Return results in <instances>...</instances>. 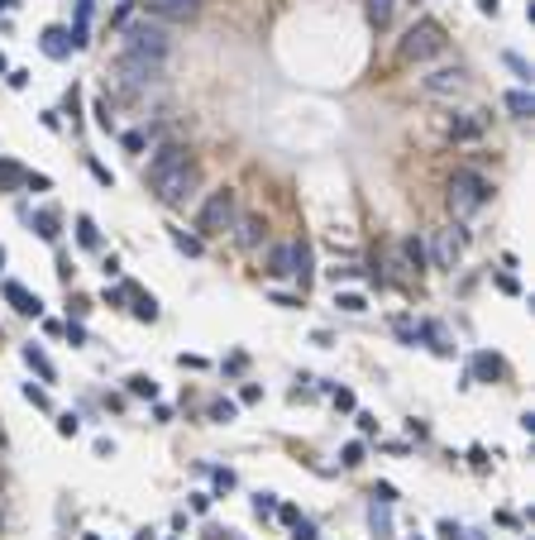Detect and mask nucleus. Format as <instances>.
Returning <instances> with one entry per match:
<instances>
[{
    "label": "nucleus",
    "mask_w": 535,
    "mask_h": 540,
    "mask_svg": "<svg viewBox=\"0 0 535 540\" xmlns=\"http://www.w3.org/2000/svg\"><path fill=\"white\" fill-rule=\"evenodd\" d=\"M492 201V182L483 173H473V168H454L449 177V210H454V220H469L478 210Z\"/></svg>",
    "instance_id": "obj_1"
},
{
    "label": "nucleus",
    "mask_w": 535,
    "mask_h": 540,
    "mask_svg": "<svg viewBox=\"0 0 535 540\" xmlns=\"http://www.w3.org/2000/svg\"><path fill=\"white\" fill-rule=\"evenodd\" d=\"M444 48H449V34H444L440 19H416V24L402 34L397 58H402V63H430V58H440Z\"/></svg>",
    "instance_id": "obj_2"
},
{
    "label": "nucleus",
    "mask_w": 535,
    "mask_h": 540,
    "mask_svg": "<svg viewBox=\"0 0 535 540\" xmlns=\"http://www.w3.org/2000/svg\"><path fill=\"white\" fill-rule=\"evenodd\" d=\"M125 53L134 58H148V63H168V53H173V34L153 24V19H129L125 24Z\"/></svg>",
    "instance_id": "obj_3"
},
{
    "label": "nucleus",
    "mask_w": 535,
    "mask_h": 540,
    "mask_svg": "<svg viewBox=\"0 0 535 540\" xmlns=\"http://www.w3.org/2000/svg\"><path fill=\"white\" fill-rule=\"evenodd\" d=\"M239 220V201H235V191L220 187V191H210L205 196V206L201 215H196V225H201V235H230Z\"/></svg>",
    "instance_id": "obj_4"
},
{
    "label": "nucleus",
    "mask_w": 535,
    "mask_h": 540,
    "mask_svg": "<svg viewBox=\"0 0 535 540\" xmlns=\"http://www.w3.org/2000/svg\"><path fill=\"white\" fill-rule=\"evenodd\" d=\"M196 187H201V168H196L191 158L182 163L177 173H168L163 182H153V191H158V201H163V206H182V201H191V196H196Z\"/></svg>",
    "instance_id": "obj_5"
},
{
    "label": "nucleus",
    "mask_w": 535,
    "mask_h": 540,
    "mask_svg": "<svg viewBox=\"0 0 535 540\" xmlns=\"http://www.w3.org/2000/svg\"><path fill=\"white\" fill-rule=\"evenodd\" d=\"M115 72H120V81H125L129 91H143V86H158L163 81V63H148V58H134V53H120Z\"/></svg>",
    "instance_id": "obj_6"
},
{
    "label": "nucleus",
    "mask_w": 535,
    "mask_h": 540,
    "mask_svg": "<svg viewBox=\"0 0 535 540\" xmlns=\"http://www.w3.org/2000/svg\"><path fill=\"white\" fill-rule=\"evenodd\" d=\"M421 86H425V96H459L464 86H469V72L464 67H435L430 77H421Z\"/></svg>",
    "instance_id": "obj_7"
},
{
    "label": "nucleus",
    "mask_w": 535,
    "mask_h": 540,
    "mask_svg": "<svg viewBox=\"0 0 535 540\" xmlns=\"http://www.w3.org/2000/svg\"><path fill=\"white\" fill-rule=\"evenodd\" d=\"M182 163H187V148H182V143H163L153 158H148V182H163V177L177 173Z\"/></svg>",
    "instance_id": "obj_8"
},
{
    "label": "nucleus",
    "mask_w": 535,
    "mask_h": 540,
    "mask_svg": "<svg viewBox=\"0 0 535 540\" xmlns=\"http://www.w3.org/2000/svg\"><path fill=\"white\" fill-rule=\"evenodd\" d=\"M483 134H488V115H483V111H464V115L449 120V139H459V143L483 139Z\"/></svg>",
    "instance_id": "obj_9"
},
{
    "label": "nucleus",
    "mask_w": 535,
    "mask_h": 540,
    "mask_svg": "<svg viewBox=\"0 0 535 540\" xmlns=\"http://www.w3.org/2000/svg\"><path fill=\"white\" fill-rule=\"evenodd\" d=\"M430 258H435V268H454V258H459V235L454 230H435V235H430Z\"/></svg>",
    "instance_id": "obj_10"
},
{
    "label": "nucleus",
    "mask_w": 535,
    "mask_h": 540,
    "mask_svg": "<svg viewBox=\"0 0 535 540\" xmlns=\"http://www.w3.org/2000/svg\"><path fill=\"white\" fill-rule=\"evenodd\" d=\"M263 235H268L263 215H239V220H235V239H239V249H258V244H263Z\"/></svg>",
    "instance_id": "obj_11"
},
{
    "label": "nucleus",
    "mask_w": 535,
    "mask_h": 540,
    "mask_svg": "<svg viewBox=\"0 0 535 540\" xmlns=\"http://www.w3.org/2000/svg\"><path fill=\"white\" fill-rule=\"evenodd\" d=\"M153 15H163V19H191L196 10H201V0H143Z\"/></svg>",
    "instance_id": "obj_12"
},
{
    "label": "nucleus",
    "mask_w": 535,
    "mask_h": 540,
    "mask_svg": "<svg viewBox=\"0 0 535 540\" xmlns=\"http://www.w3.org/2000/svg\"><path fill=\"white\" fill-rule=\"evenodd\" d=\"M5 302L15 306L19 316H39V311H44V302L34 297L29 287H19V282H5Z\"/></svg>",
    "instance_id": "obj_13"
},
{
    "label": "nucleus",
    "mask_w": 535,
    "mask_h": 540,
    "mask_svg": "<svg viewBox=\"0 0 535 540\" xmlns=\"http://www.w3.org/2000/svg\"><path fill=\"white\" fill-rule=\"evenodd\" d=\"M44 53L63 63L67 53H72V29H63V24H53V29H44Z\"/></svg>",
    "instance_id": "obj_14"
},
{
    "label": "nucleus",
    "mask_w": 535,
    "mask_h": 540,
    "mask_svg": "<svg viewBox=\"0 0 535 540\" xmlns=\"http://www.w3.org/2000/svg\"><path fill=\"white\" fill-rule=\"evenodd\" d=\"M268 277H292V244H272L268 249Z\"/></svg>",
    "instance_id": "obj_15"
},
{
    "label": "nucleus",
    "mask_w": 535,
    "mask_h": 540,
    "mask_svg": "<svg viewBox=\"0 0 535 540\" xmlns=\"http://www.w3.org/2000/svg\"><path fill=\"white\" fill-rule=\"evenodd\" d=\"M392 10H397V0H363V15H368V24H378V29L392 24Z\"/></svg>",
    "instance_id": "obj_16"
},
{
    "label": "nucleus",
    "mask_w": 535,
    "mask_h": 540,
    "mask_svg": "<svg viewBox=\"0 0 535 540\" xmlns=\"http://www.w3.org/2000/svg\"><path fill=\"white\" fill-rule=\"evenodd\" d=\"M506 111L516 115V120H531L535 115V96L531 91H506Z\"/></svg>",
    "instance_id": "obj_17"
},
{
    "label": "nucleus",
    "mask_w": 535,
    "mask_h": 540,
    "mask_svg": "<svg viewBox=\"0 0 535 540\" xmlns=\"http://www.w3.org/2000/svg\"><path fill=\"white\" fill-rule=\"evenodd\" d=\"M24 364H29V368H34V373H39L44 382H53V378H58V373H53V364H48V354H44V350H34V345L24 350Z\"/></svg>",
    "instance_id": "obj_18"
},
{
    "label": "nucleus",
    "mask_w": 535,
    "mask_h": 540,
    "mask_svg": "<svg viewBox=\"0 0 535 540\" xmlns=\"http://www.w3.org/2000/svg\"><path fill=\"white\" fill-rule=\"evenodd\" d=\"M34 230H39V239L53 244V239L63 235V230H58V210H39V215H34Z\"/></svg>",
    "instance_id": "obj_19"
},
{
    "label": "nucleus",
    "mask_w": 535,
    "mask_h": 540,
    "mask_svg": "<svg viewBox=\"0 0 535 540\" xmlns=\"http://www.w3.org/2000/svg\"><path fill=\"white\" fill-rule=\"evenodd\" d=\"M473 378H502V359L497 354H478L473 359Z\"/></svg>",
    "instance_id": "obj_20"
},
{
    "label": "nucleus",
    "mask_w": 535,
    "mask_h": 540,
    "mask_svg": "<svg viewBox=\"0 0 535 540\" xmlns=\"http://www.w3.org/2000/svg\"><path fill=\"white\" fill-rule=\"evenodd\" d=\"M402 258H407L411 268H421V263H425V244L416 235H407V239H402Z\"/></svg>",
    "instance_id": "obj_21"
},
{
    "label": "nucleus",
    "mask_w": 535,
    "mask_h": 540,
    "mask_svg": "<svg viewBox=\"0 0 535 540\" xmlns=\"http://www.w3.org/2000/svg\"><path fill=\"white\" fill-rule=\"evenodd\" d=\"M77 239L86 244V249H101V230H96L91 215H81V220H77Z\"/></svg>",
    "instance_id": "obj_22"
},
{
    "label": "nucleus",
    "mask_w": 535,
    "mask_h": 540,
    "mask_svg": "<svg viewBox=\"0 0 535 540\" xmlns=\"http://www.w3.org/2000/svg\"><path fill=\"white\" fill-rule=\"evenodd\" d=\"M129 392H134V397H148V402H153V397H158V382L148 378V373H134V378H129Z\"/></svg>",
    "instance_id": "obj_23"
},
{
    "label": "nucleus",
    "mask_w": 535,
    "mask_h": 540,
    "mask_svg": "<svg viewBox=\"0 0 535 540\" xmlns=\"http://www.w3.org/2000/svg\"><path fill=\"white\" fill-rule=\"evenodd\" d=\"M0 187H24V168H19V163H0Z\"/></svg>",
    "instance_id": "obj_24"
},
{
    "label": "nucleus",
    "mask_w": 535,
    "mask_h": 540,
    "mask_svg": "<svg viewBox=\"0 0 535 540\" xmlns=\"http://www.w3.org/2000/svg\"><path fill=\"white\" fill-rule=\"evenodd\" d=\"M134 316H139V320H158V302H153V297H139V292H134Z\"/></svg>",
    "instance_id": "obj_25"
},
{
    "label": "nucleus",
    "mask_w": 535,
    "mask_h": 540,
    "mask_svg": "<svg viewBox=\"0 0 535 540\" xmlns=\"http://www.w3.org/2000/svg\"><path fill=\"white\" fill-rule=\"evenodd\" d=\"M335 306H340V311H349V316H359V311H363V297H359V292H340V297H335Z\"/></svg>",
    "instance_id": "obj_26"
},
{
    "label": "nucleus",
    "mask_w": 535,
    "mask_h": 540,
    "mask_svg": "<svg viewBox=\"0 0 535 540\" xmlns=\"http://www.w3.org/2000/svg\"><path fill=\"white\" fill-rule=\"evenodd\" d=\"M340 459H345V469H359V464H363V440H349Z\"/></svg>",
    "instance_id": "obj_27"
},
{
    "label": "nucleus",
    "mask_w": 535,
    "mask_h": 540,
    "mask_svg": "<svg viewBox=\"0 0 535 540\" xmlns=\"http://www.w3.org/2000/svg\"><path fill=\"white\" fill-rule=\"evenodd\" d=\"M235 402H215V407H210V421H220V426H230V421H235Z\"/></svg>",
    "instance_id": "obj_28"
},
{
    "label": "nucleus",
    "mask_w": 535,
    "mask_h": 540,
    "mask_svg": "<svg viewBox=\"0 0 535 540\" xmlns=\"http://www.w3.org/2000/svg\"><path fill=\"white\" fill-rule=\"evenodd\" d=\"M173 244H177V249H182V254H191V258L201 254V239H191V235H182V230H177V235H173Z\"/></svg>",
    "instance_id": "obj_29"
},
{
    "label": "nucleus",
    "mask_w": 535,
    "mask_h": 540,
    "mask_svg": "<svg viewBox=\"0 0 535 540\" xmlns=\"http://www.w3.org/2000/svg\"><path fill=\"white\" fill-rule=\"evenodd\" d=\"M373 502H378V507H392V502H397V488H392V483H378V488H373Z\"/></svg>",
    "instance_id": "obj_30"
},
{
    "label": "nucleus",
    "mask_w": 535,
    "mask_h": 540,
    "mask_svg": "<svg viewBox=\"0 0 535 540\" xmlns=\"http://www.w3.org/2000/svg\"><path fill=\"white\" fill-rule=\"evenodd\" d=\"M253 511H258V516H272V511H277V497H272V493H258V497H253Z\"/></svg>",
    "instance_id": "obj_31"
},
{
    "label": "nucleus",
    "mask_w": 535,
    "mask_h": 540,
    "mask_svg": "<svg viewBox=\"0 0 535 540\" xmlns=\"http://www.w3.org/2000/svg\"><path fill=\"white\" fill-rule=\"evenodd\" d=\"M292 540H315V526L306 521V516H297V521H292Z\"/></svg>",
    "instance_id": "obj_32"
},
{
    "label": "nucleus",
    "mask_w": 535,
    "mask_h": 540,
    "mask_svg": "<svg viewBox=\"0 0 535 540\" xmlns=\"http://www.w3.org/2000/svg\"><path fill=\"white\" fill-rule=\"evenodd\" d=\"M506 67H511V72H516L521 81H531V67H526V58H516V53H506Z\"/></svg>",
    "instance_id": "obj_33"
},
{
    "label": "nucleus",
    "mask_w": 535,
    "mask_h": 540,
    "mask_svg": "<svg viewBox=\"0 0 535 540\" xmlns=\"http://www.w3.org/2000/svg\"><path fill=\"white\" fill-rule=\"evenodd\" d=\"M77 430H81L77 416H58V435H77Z\"/></svg>",
    "instance_id": "obj_34"
},
{
    "label": "nucleus",
    "mask_w": 535,
    "mask_h": 540,
    "mask_svg": "<svg viewBox=\"0 0 535 540\" xmlns=\"http://www.w3.org/2000/svg\"><path fill=\"white\" fill-rule=\"evenodd\" d=\"M143 143H148V139H143L139 129H129V134H125V148H129V153H143Z\"/></svg>",
    "instance_id": "obj_35"
},
{
    "label": "nucleus",
    "mask_w": 535,
    "mask_h": 540,
    "mask_svg": "<svg viewBox=\"0 0 535 540\" xmlns=\"http://www.w3.org/2000/svg\"><path fill=\"white\" fill-rule=\"evenodd\" d=\"M215 488L230 493V488H235V474H230V469H215Z\"/></svg>",
    "instance_id": "obj_36"
},
{
    "label": "nucleus",
    "mask_w": 535,
    "mask_h": 540,
    "mask_svg": "<svg viewBox=\"0 0 535 540\" xmlns=\"http://www.w3.org/2000/svg\"><path fill=\"white\" fill-rule=\"evenodd\" d=\"M24 397H29L34 407H48V392H44V387H34V382H29V387H24Z\"/></svg>",
    "instance_id": "obj_37"
},
{
    "label": "nucleus",
    "mask_w": 535,
    "mask_h": 540,
    "mask_svg": "<svg viewBox=\"0 0 535 540\" xmlns=\"http://www.w3.org/2000/svg\"><path fill=\"white\" fill-rule=\"evenodd\" d=\"M91 177L101 182V187H111V182H115V177H111V168H101V163H91Z\"/></svg>",
    "instance_id": "obj_38"
},
{
    "label": "nucleus",
    "mask_w": 535,
    "mask_h": 540,
    "mask_svg": "<svg viewBox=\"0 0 535 540\" xmlns=\"http://www.w3.org/2000/svg\"><path fill=\"white\" fill-rule=\"evenodd\" d=\"M335 407H340V412H354V392H345V387H340V392H335Z\"/></svg>",
    "instance_id": "obj_39"
},
{
    "label": "nucleus",
    "mask_w": 535,
    "mask_h": 540,
    "mask_svg": "<svg viewBox=\"0 0 535 540\" xmlns=\"http://www.w3.org/2000/svg\"><path fill=\"white\" fill-rule=\"evenodd\" d=\"M5 77H10V86H15V91H24V81H29V72H19V67H10Z\"/></svg>",
    "instance_id": "obj_40"
},
{
    "label": "nucleus",
    "mask_w": 535,
    "mask_h": 540,
    "mask_svg": "<svg viewBox=\"0 0 535 540\" xmlns=\"http://www.w3.org/2000/svg\"><path fill=\"white\" fill-rule=\"evenodd\" d=\"M96 125H101V129H111V106H106V101L96 106Z\"/></svg>",
    "instance_id": "obj_41"
},
{
    "label": "nucleus",
    "mask_w": 535,
    "mask_h": 540,
    "mask_svg": "<svg viewBox=\"0 0 535 540\" xmlns=\"http://www.w3.org/2000/svg\"><path fill=\"white\" fill-rule=\"evenodd\" d=\"M67 340H72V345H86V330H81V325H72V320H67Z\"/></svg>",
    "instance_id": "obj_42"
},
{
    "label": "nucleus",
    "mask_w": 535,
    "mask_h": 540,
    "mask_svg": "<svg viewBox=\"0 0 535 540\" xmlns=\"http://www.w3.org/2000/svg\"><path fill=\"white\" fill-rule=\"evenodd\" d=\"M359 430H363V435H373V430H378V421H373L368 412H359Z\"/></svg>",
    "instance_id": "obj_43"
},
{
    "label": "nucleus",
    "mask_w": 535,
    "mask_h": 540,
    "mask_svg": "<svg viewBox=\"0 0 535 540\" xmlns=\"http://www.w3.org/2000/svg\"><path fill=\"white\" fill-rule=\"evenodd\" d=\"M277 516H282V521H287V526H292V521H297V516H301V511H297V507H292V502H282V507H277Z\"/></svg>",
    "instance_id": "obj_44"
},
{
    "label": "nucleus",
    "mask_w": 535,
    "mask_h": 540,
    "mask_svg": "<svg viewBox=\"0 0 535 540\" xmlns=\"http://www.w3.org/2000/svg\"><path fill=\"white\" fill-rule=\"evenodd\" d=\"M191 511H210V493H196V497H191Z\"/></svg>",
    "instance_id": "obj_45"
},
{
    "label": "nucleus",
    "mask_w": 535,
    "mask_h": 540,
    "mask_svg": "<svg viewBox=\"0 0 535 540\" xmlns=\"http://www.w3.org/2000/svg\"><path fill=\"white\" fill-rule=\"evenodd\" d=\"M478 5H483V15H497V5H502V0H478Z\"/></svg>",
    "instance_id": "obj_46"
},
{
    "label": "nucleus",
    "mask_w": 535,
    "mask_h": 540,
    "mask_svg": "<svg viewBox=\"0 0 535 540\" xmlns=\"http://www.w3.org/2000/svg\"><path fill=\"white\" fill-rule=\"evenodd\" d=\"M0 10H15V0H0Z\"/></svg>",
    "instance_id": "obj_47"
},
{
    "label": "nucleus",
    "mask_w": 535,
    "mask_h": 540,
    "mask_svg": "<svg viewBox=\"0 0 535 540\" xmlns=\"http://www.w3.org/2000/svg\"><path fill=\"white\" fill-rule=\"evenodd\" d=\"M0 268H5V249H0Z\"/></svg>",
    "instance_id": "obj_48"
},
{
    "label": "nucleus",
    "mask_w": 535,
    "mask_h": 540,
    "mask_svg": "<svg viewBox=\"0 0 535 540\" xmlns=\"http://www.w3.org/2000/svg\"><path fill=\"white\" fill-rule=\"evenodd\" d=\"M0 72H5V58H0Z\"/></svg>",
    "instance_id": "obj_49"
},
{
    "label": "nucleus",
    "mask_w": 535,
    "mask_h": 540,
    "mask_svg": "<svg viewBox=\"0 0 535 540\" xmlns=\"http://www.w3.org/2000/svg\"><path fill=\"white\" fill-rule=\"evenodd\" d=\"M0 526H5V516H0Z\"/></svg>",
    "instance_id": "obj_50"
},
{
    "label": "nucleus",
    "mask_w": 535,
    "mask_h": 540,
    "mask_svg": "<svg viewBox=\"0 0 535 540\" xmlns=\"http://www.w3.org/2000/svg\"><path fill=\"white\" fill-rule=\"evenodd\" d=\"M86 540H96V536H86Z\"/></svg>",
    "instance_id": "obj_51"
}]
</instances>
